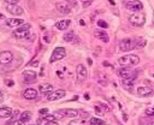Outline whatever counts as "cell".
Instances as JSON below:
<instances>
[{
    "instance_id": "6da1fadb",
    "label": "cell",
    "mask_w": 154,
    "mask_h": 125,
    "mask_svg": "<svg viewBox=\"0 0 154 125\" xmlns=\"http://www.w3.org/2000/svg\"><path fill=\"white\" fill-rule=\"evenodd\" d=\"M118 62L123 67H132V66H135V65H137L140 62V58L137 55H135V54H128V55L120 56Z\"/></svg>"
},
{
    "instance_id": "7a4b0ae2",
    "label": "cell",
    "mask_w": 154,
    "mask_h": 125,
    "mask_svg": "<svg viewBox=\"0 0 154 125\" xmlns=\"http://www.w3.org/2000/svg\"><path fill=\"white\" fill-rule=\"evenodd\" d=\"M30 34V24H22L19 28L13 30V36L17 38H26Z\"/></svg>"
},
{
    "instance_id": "3957f363",
    "label": "cell",
    "mask_w": 154,
    "mask_h": 125,
    "mask_svg": "<svg viewBox=\"0 0 154 125\" xmlns=\"http://www.w3.org/2000/svg\"><path fill=\"white\" fill-rule=\"evenodd\" d=\"M129 22L135 26H142L146 23V17L140 12H135L129 17Z\"/></svg>"
},
{
    "instance_id": "277c9868",
    "label": "cell",
    "mask_w": 154,
    "mask_h": 125,
    "mask_svg": "<svg viewBox=\"0 0 154 125\" xmlns=\"http://www.w3.org/2000/svg\"><path fill=\"white\" fill-rule=\"evenodd\" d=\"M119 49L122 52H129L132 49H136V44H135V40L132 38H124L119 42Z\"/></svg>"
},
{
    "instance_id": "5b68a950",
    "label": "cell",
    "mask_w": 154,
    "mask_h": 125,
    "mask_svg": "<svg viewBox=\"0 0 154 125\" xmlns=\"http://www.w3.org/2000/svg\"><path fill=\"white\" fill-rule=\"evenodd\" d=\"M124 6L134 12H138L142 10V2L138 0H124Z\"/></svg>"
},
{
    "instance_id": "8992f818",
    "label": "cell",
    "mask_w": 154,
    "mask_h": 125,
    "mask_svg": "<svg viewBox=\"0 0 154 125\" xmlns=\"http://www.w3.org/2000/svg\"><path fill=\"white\" fill-rule=\"evenodd\" d=\"M65 55H66V50H65V48H64V47H57V48L53 50L52 55H51L49 62H54V61H58V60L63 59Z\"/></svg>"
},
{
    "instance_id": "52a82bcc",
    "label": "cell",
    "mask_w": 154,
    "mask_h": 125,
    "mask_svg": "<svg viewBox=\"0 0 154 125\" xmlns=\"http://www.w3.org/2000/svg\"><path fill=\"white\" fill-rule=\"evenodd\" d=\"M118 75L119 77L123 79V78H132V77H136V71L135 70H130V69H119L118 70Z\"/></svg>"
},
{
    "instance_id": "ba28073f",
    "label": "cell",
    "mask_w": 154,
    "mask_h": 125,
    "mask_svg": "<svg viewBox=\"0 0 154 125\" xmlns=\"http://www.w3.org/2000/svg\"><path fill=\"white\" fill-rule=\"evenodd\" d=\"M65 94H66L65 90H61V89L55 90V91H51L49 94H47V100L48 101H55V100H59V99L64 97Z\"/></svg>"
},
{
    "instance_id": "9c48e42d",
    "label": "cell",
    "mask_w": 154,
    "mask_h": 125,
    "mask_svg": "<svg viewBox=\"0 0 154 125\" xmlns=\"http://www.w3.org/2000/svg\"><path fill=\"white\" fill-rule=\"evenodd\" d=\"M6 10H7V12H10L11 14H14V16H20L23 13V8L20 6H18L17 4H7Z\"/></svg>"
},
{
    "instance_id": "30bf717a",
    "label": "cell",
    "mask_w": 154,
    "mask_h": 125,
    "mask_svg": "<svg viewBox=\"0 0 154 125\" xmlns=\"http://www.w3.org/2000/svg\"><path fill=\"white\" fill-rule=\"evenodd\" d=\"M12 59H13V55H12V53H11V52L5 50V52H1V53H0V64L6 65V64L11 62V61H12Z\"/></svg>"
},
{
    "instance_id": "8fae6325",
    "label": "cell",
    "mask_w": 154,
    "mask_h": 125,
    "mask_svg": "<svg viewBox=\"0 0 154 125\" xmlns=\"http://www.w3.org/2000/svg\"><path fill=\"white\" fill-rule=\"evenodd\" d=\"M137 94L141 95V96H149V95H153L154 94V88L152 87H138L137 88Z\"/></svg>"
},
{
    "instance_id": "7c38bea8",
    "label": "cell",
    "mask_w": 154,
    "mask_h": 125,
    "mask_svg": "<svg viewBox=\"0 0 154 125\" xmlns=\"http://www.w3.org/2000/svg\"><path fill=\"white\" fill-rule=\"evenodd\" d=\"M57 10L60 14H69L71 12V7L67 5V4H64V2H57Z\"/></svg>"
},
{
    "instance_id": "4fadbf2b",
    "label": "cell",
    "mask_w": 154,
    "mask_h": 125,
    "mask_svg": "<svg viewBox=\"0 0 154 125\" xmlns=\"http://www.w3.org/2000/svg\"><path fill=\"white\" fill-rule=\"evenodd\" d=\"M76 70H77V76H78V78H79V81H84V79L88 77V71H87V69L84 67V65L78 64Z\"/></svg>"
},
{
    "instance_id": "5bb4252c",
    "label": "cell",
    "mask_w": 154,
    "mask_h": 125,
    "mask_svg": "<svg viewBox=\"0 0 154 125\" xmlns=\"http://www.w3.org/2000/svg\"><path fill=\"white\" fill-rule=\"evenodd\" d=\"M23 97L26 100H35L37 97V91L32 88H28L23 91Z\"/></svg>"
},
{
    "instance_id": "9a60e30c",
    "label": "cell",
    "mask_w": 154,
    "mask_h": 125,
    "mask_svg": "<svg viewBox=\"0 0 154 125\" xmlns=\"http://www.w3.org/2000/svg\"><path fill=\"white\" fill-rule=\"evenodd\" d=\"M23 77L25 78V82H34L36 79V72L32 70H25L23 72Z\"/></svg>"
},
{
    "instance_id": "2e32d148",
    "label": "cell",
    "mask_w": 154,
    "mask_h": 125,
    "mask_svg": "<svg viewBox=\"0 0 154 125\" xmlns=\"http://www.w3.org/2000/svg\"><path fill=\"white\" fill-rule=\"evenodd\" d=\"M38 90H40L41 94H46L47 95V94H49L53 90V87L49 83H42V84L38 85Z\"/></svg>"
},
{
    "instance_id": "e0dca14e",
    "label": "cell",
    "mask_w": 154,
    "mask_h": 125,
    "mask_svg": "<svg viewBox=\"0 0 154 125\" xmlns=\"http://www.w3.org/2000/svg\"><path fill=\"white\" fill-rule=\"evenodd\" d=\"M135 81H136V77H132V78H123V79H122L123 85H124L125 89H128L129 91H131V88L134 87Z\"/></svg>"
},
{
    "instance_id": "ac0fdd59",
    "label": "cell",
    "mask_w": 154,
    "mask_h": 125,
    "mask_svg": "<svg viewBox=\"0 0 154 125\" xmlns=\"http://www.w3.org/2000/svg\"><path fill=\"white\" fill-rule=\"evenodd\" d=\"M71 24V20L69 19H63V20H59L55 23V28L59 29V30H65L66 28H69V25Z\"/></svg>"
},
{
    "instance_id": "d6986e66",
    "label": "cell",
    "mask_w": 154,
    "mask_h": 125,
    "mask_svg": "<svg viewBox=\"0 0 154 125\" xmlns=\"http://www.w3.org/2000/svg\"><path fill=\"white\" fill-rule=\"evenodd\" d=\"M94 35H95V37H97V38L101 40L102 42H108V41H109L107 32H105L103 30H97V31H95Z\"/></svg>"
},
{
    "instance_id": "ffe728a7",
    "label": "cell",
    "mask_w": 154,
    "mask_h": 125,
    "mask_svg": "<svg viewBox=\"0 0 154 125\" xmlns=\"http://www.w3.org/2000/svg\"><path fill=\"white\" fill-rule=\"evenodd\" d=\"M6 24L8 26H19L23 24V19H18V18H10V19H6Z\"/></svg>"
},
{
    "instance_id": "44dd1931",
    "label": "cell",
    "mask_w": 154,
    "mask_h": 125,
    "mask_svg": "<svg viewBox=\"0 0 154 125\" xmlns=\"http://www.w3.org/2000/svg\"><path fill=\"white\" fill-rule=\"evenodd\" d=\"M12 115V109L8 107H1L0 108V118H10Z\"/></svg>"
},
{
    "instance_id": "7402d4cb",
    "label": "cell",
    "mask_w": 154,
    "mask_h": 125,
    "mask_svg": "<svg viewBox=\"0 0 154 125\" xmlns=\"http://www.w3.org/2000/svg\"><path fill=\"white\" fill-rule=\"evenodd\" d=\"M89 124H90V125H106V123H105L102 119H100V118H96V117H93V118H90V120H89Z\"/></svg>"
},
{
    "instance_id": "603a6c76",
    "label": "cell",
    "mask_w": 154,
    "mask_h": 125,
    "mask_svg": "<svg viewBox=\"0 0 154 125\" xmlns=\"http://www.w3.org/2000/svg\"><path fill=\"white\" fill-rule=\"evenodd\" d=\"M135 40V44H136V49L138 48H143L146 46V40L142 38V37H137V38H134Z\"/></svg>"
},
{
    "instance_id": "cb8c5ba5",
    "label": "cell",
    "mask_w": 154,
    "mask_h": 125,
    "mask_svg": "<svg viewBox=\"0 0 154 125\" xmlns=\"http://www.w3.org/2000/svg\"><path fill=\"white\" fill-rule=\"evenodd\" d=\"M30 119H31V112L25 111V112H23V113L20 114V120H23L24 123H25V121H29Z\"/></svg>"
},
{
    "instance_id": "d4e9b609",
    "label": "cell",
    "mask_w": 154,
    "mask_h": 125,
    "mask_svg": "<svg viewBox=\"0 0 154 125\" xmlns=\"http://www.w3.org/2000/svg\"><path fill=\"white\" fill-rule=\"evenodd\" d=\"M72 40H75V32L73 31H69L64 35V41L66 42H72Z\"/></svg>"
},
{
    "instance_id": "484cf974",
    "label": "cell",
    "mask_w": 154,
    "mask_h": 125,
    "mask_svg": "<svg viewBox=\"0 0 154 125\" xmlns=\"http://www.w3.org/2000/svg\"><path fill=\"white\" fill-rule=\"evenodd\" d=\"M69 125H85V120L78 118V119H75V120H71L69 123Z\"/></svg>"
},
{
    "instance_id": "4316f807",
    "label": "cell",
    "mask_w": 154,
    "mask_h": 125,
    "mask_svg": "<svg viewBox=\"0 0 154 125\" xmlns=\"http://www.w3.org/2000/svg\"><path fill=\"white\" fill-rule=\"evenodd\" d=\"M146 115L154 117V106H150V107H147L146 108Z\"/></svg>"
},
{
    "instance_id": "83f0119b",
    "label": "cell",
    "mask_w": 154,
    "mask_h": 125,
    "mask_svg": "<svg viewBox=\"0 0 154 125\" xmlns=\"http://www.w3.org/2000/svg\"><path fill=\"white\" fill-rule=\"evenodd\" d=\"M66 4H67L70 7H76V6H77V1H76V0H66Z\"/></svg>"
},
{
    "instance_id": "f1b7e54d",
    "label": "cell",
    "mask_w": 154,
    "mask_h": 125,
    "mask_svg": "<svg viewBox=\"0 0 154 125\" xmlns=\"http://www.w3.org/2000/svg\"><path fill=\"white\" fill-rule=\"evenodd\" d=\"M97 25L101 26V28H107V26H108L105 20H97Z\"/></svg>"
},
{
    "instance_id": "f546056e",
    "label": "cell",
    "mask_w": 154,
    "mask_h": 125,
    "mask_svg": "<svg viewBox=\"0 0 154 125\" xmlns=\"http://www.w3.org/2000/svg\"><path fill=\"white\" fill-rule=\"evenodd\" d=\"M43 119H45V120H47V121H52V120H54V119H55V117H54V115H49V114H48V115L43 117Z\"/></svg>"
},
{
    "instance_id": "4dcf8cb0",
    "label": "cell",
    "mask_w": 154,
    "mask_h": 125,
    "mask_svg": "<svg viewBox=\"0 0 154 125\" xmlns=\"http://www.w3.org/2000/svg\"><path fill=\"white\" fill-rule=\"evenodd\" d=\"M38 113L40 114H47L48 113V108H42V109L38 111Z\"/></svg>"
},
{
    "instance_id": "1f68e13d",
    "label": "cell",
    "mask_w": 154,
    "mask_h": 125,
    "mask_svg": "<svg viewBox=\"0 0 154 125\" xmlns=\"http://www.w3.org/2000/svg\"><path fill=\"white\" fill-rule=\"evenodd\" d=\"M12 125H24V121L19 119V120H16V121H14V123H13Z\"/></svg>"
},
{
    "instance_id": "d6a6232c",
    "label": "cell",
    "mask_w": 154,
    "mask_h": 125,
    "mask_svg": "<svg viewBox=\"0 0 154 125\" xmlns=\"http://www.w3.org/2000/svg\"><path fill=\"white\" fill-rule=\"evenodd\" d=\"M45 125H58V123H57V121H54V120H52V121H47Z\"/></svg>"
},
{
    "instance_id": "836d02e7",
    "label": "cell",
    "mask_w": 154,
    "mask_h": 125,
    "mask_svg": "<svg viewBox=\"0 0 154 125\" xmlns=\"http://www.w3.org/2000/svg\"><path fill=\"white\" fill-rule=\"evenodd\" d=\"M91 4V0H88V1H85V2H83V7H87V6H89Z\"/></svg>"
},
{
    "instance_id": "e575fe53",
    "label": "cell",
    "mask_w": 154,
    "mask_h": 125,
    "mask_svg": "<svg viewBox=\"0 0 154 125\" xmlns=\"http://www.w3.org/2000/svg\"><path fill=\"white\" fill-rule=\"evenodd\" d=\"M7 4H17V1L18 0H5Z\"/></svg>"
},
{
    "instance_id": "d590c367",
    "label": "cell",
    "mask_w": 154,
    "mask_h": 125,
    "mask_svg": "<svg viewBox=\"0 0 154 125\" xmlns=\"http://www.w3.org/2000/svg\"><path fill=\"white\" fill-rule=\"evenodd\" d=\"M6 84H7V85H10V87H11V85H13V84H14V83H13V81H6Z\"/></svg>"
},
{
    "instance_id": "8d00e7d4",
    "label": "cell",
    "mask_w": 154,
    "mask_h": 125,
    "mask_svg": "<svg viewBox=\"0 0 154 125\" xmlns=\"http://www.w3.org/2000/svg\"><path fill=\"white\" fill-rule=\"evenodd\" d=\"M150 75H152V77H154V66H153L152 70H150Z\"/></svg>"
},
{
    "instance_id": "74e56055",
    "label": "cell",
    "mask_w": 154,
    "mask_h": 125,
    "mask_svg": "<svg viewBox=\"0 0 154 125\" xmlns=\"http://www.w3.org/2000/svg\"><path fill=\"white\" fill-rule=\"evenodd\" d=\"M84 97H85V100H89V99H90V97H89V94H85Z\"/></svg>"
},
{
    "instance_id": "f35d334b",
    "label": "cell",
    "mask_w": 154,
    "mask_h": 125,
    "mask_svg": "<svg viewBox=\"0 0 154 125\" xmlns=\"http://www.w3.org/2000/svg\"><path fill=\"white\" fill-rule=\"evenodd\" d=\"M31 65H32V66H37V62H36V61H35V62H31Z\"/></svg>"
},
{
    "instance_id": "ab89813d",
    "label": "cell",
    "mask_w": 154,
    "mask_h": 125,
    "mask_svg": "<svg viewBox=\"0 0 154 125\" xmlns=\"http://www.w3.org/2000/svg\"><path fill=\"white\" fill-rule=\"evenodd\" d=\"M108 1H109L111 5H114V1H113V0H108Z\"/></svg>"
},
{
    "instance_id": "60d3db41",
    "label": "cell",
    "mask_w": 154,
    "mask_h": 125,
    "mask_svg": "<svg viewBox=\"0 0 154 125\" xmlns=\"http://www.w3.org/2000/svg\"><path fill=\"white\" fill-rule=\"evenodd\" d=\"M0 18H1V19H4V18H5V17H4V14H0Z\"/></svg>"
},
{
    "instance_id": "b9f144b4",
    "label": "cell",
    "mask_w": 154,
    "mask_h": 125,
    "mask_svg": "<svg viewBox=\"0 0 154 125\" xmlns=\"http://www.w3.org/2000/svg\"><path fill=\"white\" fill-rule=\"evenodd\" d=\"M0 96H2V93H1V90H0Z\"/></svg>"
},
{
    "instance_id": "7bdbcfd3",
    "label": "cell",
    "mask_w": 154,
    "mask_h": 125,
    "mask_svg": "<svg viewBox=\"0 0 154 125\" xmlns=\"http://www.w3.org/2000/svg\"><path fill=\"white\" fill-rule=\"evenodd\" d=\"M148 125H154V123H150V124H148Z\"/></svg>"
}]
</instances>
